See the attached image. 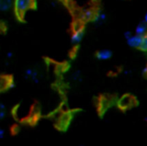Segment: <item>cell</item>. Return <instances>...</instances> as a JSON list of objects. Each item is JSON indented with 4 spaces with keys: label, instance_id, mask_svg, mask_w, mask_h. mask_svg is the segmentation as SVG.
<instances>
[{
    "label": "cell",
    "instance_id": "5",
    "mask_svg": "<svg viewBox=\"0 0 147 146\" xmlns=\"http://www.w3.org/2000/svg\"><path fill=\"white\" fill-rule=\"evenodd\" d=\"M113 53L110 49H100L95 53V57L98 59L99 61H107L111 59Z\"/></svg>",
    "mask_w": 147,
    "mask_h": 146
},
{
    "label": "cell",
    "instance_id": "9",
    "mask_svg": "<svg viewBox=\"0 0 147 146\" xmlns=\"http://www.w3.org/2000/svg\"><path fill=\"white\" fill-rule=\"evenodd\" d=\"M134 32L138 35H144V34L147 33V23L145 21H141L136 25L135 29H134Z\"/></svg>",
    "mask_w": 147,
    "mask_h": 146
},
{
    "label": "cell",
    "instance_id": "12",
    "mask_svg": "<svg viewBox=\"0 0 147 146\" xmlns=\"http://www.w3.org/2000/svg\"><path fill=\"white\" fill-rule=\"evenodd\" d=\"M7 115V108H6L5 104L0 102V121L3 120Z\"/></svg>",
    "mask_w": 147,
    "mask_h": 146
},
{
    "label": "cell",
    "instance_id": "6",
    "mask_svg": "<svg viewBox=\"0 0 147 146\" xmlns=\"http://www.w3.org/2000/svg\"><path fill=\"white\" fill-rule=\"evenodd\" d=\"M93 22H94L95 25L97 26H100L103 25V24L106 22L107 20V15L102 11H98V12H95L94 14V17H93Z\"/></svg>",
    "mask_w": 147,
    "mask_h": 146
},
{
    "label": "cell",
    "instance_id": "16",
    "mask_svg": "<svg viewBox=\"0 0 147 146\" xmlns=\"http://www.w3.org/2000/svg\"><path fill=\"white\" fill-rule=\"evenodd\" d=\"M145 119H146V120H147V116H146V117H145Z\"/></svg>",
    "mask_w": 147,
    "mask_h": 146
},
{
    "label": "cell",
    "instance_id": "13",
    "mask_svg": "<svg viewBox=\"0 0 147 146\" xmlns=\"http://www.w3.org/2000/svg\"><path fill=\"white\" fill-rule=\"evenodd\" d=\"M139 50L143 51V52H147V33L142 35V41H141V45H140Z\"/></svg>",
    "mask_w": 147,
    "mask_h": 146
},
{
    "label": "cell",
    "instance_id": "10",
    "mask_svg": "<svg viewBox=\"0 0 147 146\" xmlns=\"http://www.w3.org/2000/svg\"><path fill=\"white\" fill-rule=\"evenodd\" d=\"M4 60H5V63L7 65L11 64V63L13 62V60H14V53L12 52V51H8V52H6Z\"/></svg>",
    "mask_w": 147,
    "mask_h": 146
},
{
    "label": "cell",
    "instance_id": "1",
    "mask_svg": "<svg viewBox=\"0 0 147 146\" xmlns=\"http://www.w3.org/2000/svg\"><path fill=\"white\" fill-rule=\"evenodd\" d=\"M36 8V0H14L13 11L19 21H24L27 12Z\"/></svg>",
    "mask_w": 147,
    "mask_h": 146
},
{
    "label": "cell",
    "instance_id": "2",
    "mask_svg": "<svg viewBox=\"0 0 147 146\" xmlns=\"http://www.w3.org/2000/svg\"><path fill=\"white\" fill-rule=\"evenodd\" d=\"M124 38L126 40V43L129 47L134 49H139L140 45H141V41H142V36L136 34L134 31H127L124 32Z\"/></svg>",
    "mask_w": 147,
    "mask_h": 146
},
{
    "label": "cell",
    "instance_id": "3",
    "mask_svg": "<svg viewBox=\"0 0 147 146\" xmlns=\"http://www.w3.org/2000/svg\"><path fill=\"white\" fill-rule=\"evenodd\" d=\"M42 72L38 67L29 66L24 70V78L33 83H38L41 79Z\"/></svg>",
    "mask_w": 147,
    "mask_h": 146
},
{
    "label": "cell",
    "instance_id": "4",
    "mask_svg": "<svg viewBox=\"0 0 147 146\" xmlns=\"http://www.w3.org/2000/svg\"><path fill=\"white\" fill-rule=\"evenodd\" d=\"M84 27L83 26H78V27H75L71 34V43L75 46V45H78L80 42L82 41L84 37Z\"/></svg>",
    "mask_w": 147,
    "mask_h": 146
},
{
    "label": "cell",
    "instance_id": "11",
    "mask_svg": "<svg viewBox=\"0 0 147 146\" xmlns=\"http://www.w3.org/2000/svg\"><path fill=\"white\" fill-rule=\"evenodd\" d=\"M71 79H72V81L76 82V83L80 82L82 80L81 72H80V71H74V72L72 73V75H71Z\"/></svg>",
    "mask_w": 147,
    "mask_h": 146
},
{
    "label": "cell",
    "instance_id": "8",
    "mask_svg": "<svg viewBox=\"0 0 147 146\" xmlns=\"http://www.w3.org/2000/svg\"><path fill=\"white\" fill-rule=\"evenodd\" d=\"M14 0H0V12H7L13 8Z\"/></svg>",
    "mask_w": 147,
    "mask_h": 146
},
{
    "label": "cell",
    "instance_id": "14",
    "mask_svg": "<svg viewBox=\"0 0 147 146\" xmlns=\"http://www.w3.org/2000/svg\"><path fill=\"white\" fill-rule=\"evenodd\" d=\"M4 136H5V130L2 127H0V139L4 138Z\"/></svg>",
    "mask_w": 147,
    "mask_h": 146
},
{
    "label": "cell",
    "instance_id": "7",
    "mask_svg": "<svg viewBox=\"0 0 147 146\" xmlns=\"http://www.w3.org/2000/svg\"><path fill=\"white\" fill-rule=\"evenodd\" d=\"M132 102H134V98L130 95H124L123 97L120 98L119 106L121 108H128L132 106Z\"/></svg>",
    "mask_w": 147,
    "mask_h": 146
},
{
    "label": "cell",
    "instance_id": "15",
    "mask_svg": "<svg viewBox=\"0 0 147 146\" xmlns=\"http://www.w3.org/2000/svg\"><path fill=\"white\" fill-rule=\"evenodd\" d=\"M144 21H145L146 23H147V12L145 13V15H144Z\"/></svg>",
    "mask_w": 147,
    "mask_h": 146
}]
</instances>
